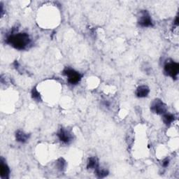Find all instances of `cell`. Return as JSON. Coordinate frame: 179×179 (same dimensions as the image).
Returning <instances> with one entry per match:
<instances>
[{"mask_svg": "<svg viewBox=\"0 0 179 179\" xmlns=\"http://www.w3.org/2000/svg\"><path fill=\"white\" fill-rule=\"evenodd\" d=\"M7 43L16 49L22 50L30 44V39L27 34L17 33L10 35L7 38Z\"/></svg>", "mask_w": 179, "mask_h": 179, "instance_id": "obj_1", "label": "cell"}, {"mask_svg": "<svg viewBox=\"0 0 179 179\" xmlns=\"http://www.w3.org/2000/svg\"><path fill=\"white\" fill-rule=\"evenodd\" d=\"M64 74L68 78L69 83L71 84H77L82 78L80 73L72 69H67L64 71Z\"/></svg>", "mask_w": 179, "mask_h": 179, "instance_id": "obj_2", "label": "cell"}, {"mask_svg": "<svg viewBox=\"0 0 179 179\" xmlns=\"http://www.w3.org/2000/svg\"><path fill=\"white\" fill-rule=\"evenodd\" d=\"M164 71L167 75L172 76V78H176L179 72L178 64L174 62H167L164 66Z\"/></svg>", "mask_w": 179, "mask_h": 179, "instance_id": "obj_3", "label": "cell"}, {"mask_svg": "<svg viewBox=\"0 0 179 179\" xmlns=\"http://www.w3.org/2000/svg\"><path fill=\"white\" fill-rule=\"evenodd\" d=\"M151 111L157 114H164L167 111L166 105L161 100L156 99L151 105Z\"/></svg>", "mask_w": 179, "mask_h": 179, "instance_id": "obj_4", "label": "cell"}, {"mask_svg": "<svg viewBox=\"0 0 179 179\" xmlns=\"http://www.w3.org/2000/svg\"><path fill=\"white\" fill-rule=\"evenodd\" d=\"M139 24L143 27H152V20L147 12L144 11V12L142 13V15L140 17V19L139 20Z\"/></svg>", "mask_w": 179, "mask_h": 179, "instance_id": "obj_5", "label": "cell"}, {"mask_svg": "<svg viewBox=\"0 0 179 179\" xmlns=\"http://www.w3.org/2000/svg\"><path fill=\"white\" fill-rule=\"evenodd\" d=\"M57 136L61 142L64 143H69L72 140V135L64 129H61L59 132L57 133Z\"/></svg>", "mask_w": 179, "mask_h": 179, "instance_id": "obj_6", "label": "cell"}, {"mask_svg": "<svg viewBox=\"0 0 179 179\" xmlns=\"http://www.w3.org/2000/svg\"><path fill=\"white\" fill-rule=\"evenodd\" d=\"M149 92H150V90L148 86H141L137 88L136 94L138 97L142 98V97H147L149 94Z\"/></svg>", "mask_w": 179, "mask_h": 179, "instance_id": "obj_7", "label": "cell"}, {"mask_svg": "<svg viewBox=\"0 0 179 179\" xmlns=\"http://www.w3.org/2000/svg\"><path fill=\"white\" fill-rule=\"evenodd\" d=\"M1 168H0V170H1V177L2 178H8V176H9V173H10V170L6 164L3 160H1Z\"/></svg>", "mask_w": 179, "mask_h": 179, "instance_id": "obj_8", "label": "cell"}, {"mask_svg": "<svg viewBox=\"0 0 179 179\" xmlns=\"http://www.w3.org/2000/svg\"><path fill=\"white\" fill-rule=\"evenodd\" d=\"M16 140L20 143H25L29 139V135L22 131H17L16 134Z\"/></svg>", "mask_w": 179, "mask_h": 179, "instance_id": "obj_9", "label": "cell"}, {"mask_svg": "<svg viewBox=\"0 0 179 179\" xmlns=\"http://www.w3.org/2000/svg\"><path fill=\"white\" fill-rule=\"evenodd\" d=\"M87 168L88 169H97L98 168V162L95 157H90L87 162Z\"/></svg>", "mask_w": 179, "mask_h": 179, "instance_id": "obj_10", "label": "cell"}, {"mask_svg": "<svg viewBox=\"0 0 179 179\" xmlns=\"http://www.w3.org/2000/svg\"><path fill=\"white\" fill-rule=\"evenodd\" d=\"M174 120V116L172 114H165L163 116V121L166 125H169Z\"/></svg>", "mask_w": 179, "mask_h": 179, "instance_id": "obj_11", "label": "cell"}, {"mask_svg": "<svg viewBox=\"0 0 179 179\" xmlns=\"http://www.w3.org/2000/svg\"><path fill=\"white\" fill-rule=\"evenodd\" d=\"M96 173H97V175L98 176V177L99 178H104L105 177H107L108 175V172L107 170H104V169H100L98 168H97L96 169Z\"/></svg>", "mask_w": 179, "mask_h": 179, "instance_id": "obj_12", "label": "cell"}, {"mask_svg": "<svg viewBox=\"0 0 179 179\" xmlns=\"http://www.w3.org/2000/svg\"><path fill=\"white\" fill-rule=\"evenodd\" d=\"M32 97L35 99H40V94L35 88L32 90Z\"/></svg>", "mask_w": 179, "mask_h": 179, "instance_id": "obj_13", "label": "cell"}, {"mask_svg": "<svg viewBox=\"0 0 179 179\" xmlns=\"http://www.w3.org/2000/svg\"><path fill=\"white\" fill-rule=\"evenodd\" d=\"M58 164H60V165L58 166V168L60 169H62L64 166V162H63V160L60 159L59 161H58Z\"/></svg>", "mask_w": 179, "mask_h": 179, "instance_id": "obj_14", "label": "cell"}, {"mask_svg": "<svg viewBox=\"0 0 179 179\" xmlns=\"http://www.w3.org/2000/svg\"><path fill=\"white\" fill-rule=\"evenodd\" d=\"M169 160L168 159H166L165 160L163 161L162 165L164 167H167V166H168V164H169Z\"/></svg>", "mask_w": 179, "mask_h": 179, "instance_id": "obj_15", "label": "cell"}, {"mask_svg": "<svg viewBox=\"0 0 179 179\" xmlns=\"http://www.w3.org/2000/svg\"><path fill=\"white\" fill-rule=\"evenodd\" d=\"M175 25H178V17H177V18H176V20H175Z\"/></svg>", "mask_w": 179, "mask_h": 179, "instance_id": "obj_16", "label": "cell"}]
</instances>
